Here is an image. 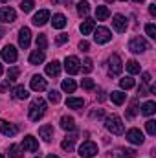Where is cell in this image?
Here are the masks:
<instances>
[{
    "label": "cell",
    "mask_w": 156,
    "mask_h": 158,
    "mask_svg": "<svg viewBox=\"0 0 156 158\" xmlns=\"http://www.w3.org/2000/svg\"><path fill=\"white\" fill-rule=\"evenodd\" d=\"M84 66H83V70L88 74V72H92L94 70V64H92V59H84V63H83Z\"/></svg>",
    "instance_id": "obj_43"
},
{
    "label": "cell",
    "mask_w": 156,
    "mask_h": 158,
    "mask_svg": "<svg viewBox=\"0 0 156 158\" xmlns=\"http://www.w3.org/2000/svg\"><path fill=\"white\" fill-rule=\"evenodd\" d=\"M9 158H22V147L20 145H11L9 147Z\"/></svg>",
    "instance_id": "obj_33"
},
{
    "label": "cell",
    "mask_w": 156,
    "mask_h": 158,
    "mask_svg": "<svg viewBox=\"0 0 156 158\" xmlns=\"http://www.w3.org/2000/svg\"><path fill=\"white\" fill-rule=\"evenodd\" d=\"M39 134L44 142H50L53 138V125H42L39 129Z\"/></svg>",
    "instance_id": "obj_17"
},
{
    "label": "cell",
    "mask_w": 156,
    "mask_h": 158,
    "mask_svg": "<svg viewBox=\"0 0 156 158\" xmlns=\"http://www.w3.org/2000/svg\"><path fill=\"white\" fill-rule=\"evenodd\" d=\"M143 83H151V74L149 72H143Z\"/></svg>",
    "instance_id": "obj_46"
},
{
    "label": "cell",
    "mask_w": 156,
    "mask_h": 158,
    "mask_svg": "<svg viewBox=\"0 0 156 158\" xmlns=\"http://www.w3.org/2000/svg\"><path fill=\"white\" fill-rule=\"evenodd\" d=\"M134 2H145V0H134Z\"/></svg>",
    "instance_id": "obj_53"
},
{
    "label": "cell",
    "mask_w": 156,
    "mask_h": 158,
    "mask_svg": "<svg viewBox=\"0 0 156 158\" xmlns=\"http://www.w3.org/2000/svg\"><path fill=\"white\" fill-rule=\"evenodd\" d=\"M127 70L130 74H140L142 72V66H140L138 61H127Z\"/></svg>",
    "instance_id": "obj_32"
},
{
    "label": "cell",
    "mask_w": 156,
    "mask_h": 158,
    "mask_svg": "<svg viewBox=\"0 0 156 158\" xmlns=\"http://www.w3.org/2000/svg\"><path fill=\"white\" fill-rule=\"evenodd\" d=\"M119 86H121L123 90H129V88H132V86H134V79H132V77L119 79Z\"/></svg>",
    "instance_id": "obj_35"
},
{
    "label": "cell",
    "mask_w": 156,
    "mask_h": 158,
    "mask_svg": "<svg viewBox=\"0 0 156 158\" xmlns=\"http://www.w3.org/2000/svg\"><path fill=\"white\" fill-rule=\"evenodd\" d=\"M109 70H110V76H119V74H121L123 63H121V59H119L117 53L110 55V59H109Z\"/></svg>",
    "instance_id": "obj_5"
},
{
    "label": "cell",
    "mask_w": 156,
    "mask_h": 158,
    "mask_svg": "<svg viewBox=\"0 0 156 158\" xmlns=\"http://www.w3.org/2000/svg\"><path fill=\"white\" fill-rule=\"evenodd\" d=\"M35 158H40V156H35Z\"/></svg>",
    "instance_id": "obj_56"
},
{
    "label": "cell",
    "mask_w": 156,
    "mask_h": 158,
    "mask_svg": "<svg viewBox=\"0 0 156 158\" xmlns=\"http://www.w3.org/2000/svg\"><path fill=\"white\" fill-rule=\"evenodd\" d=\"M110 99H112L116 105H123V103H125V99H127V96H125L121 90H112V94H110Z\"/></svg>",
    "instance_id": "obj_26"
},
{
    "label": "cell",
    "mask_w": 156,
    "mask_h": 158,
    "mask_svg": "<svg viewBox=\"0 0 156 158\" xmlns=\"http://www.w3.org/2000/svg\"><path fill=\"white\" fill-rule=\"evenodd\" d=\"M112 26H114V30H116L117 33H123V31H127L129 22H127V19H125L123 15H114V19H112Z\"/></svg>",
    "instance_id": "obj_11"
},
{
    "label": "cell",
    "mask_w": 156,
    "mask_h": 158,
    "mask_svg": "<svg viewBox=\"0 0 156 158\" xmlns=\"http://www.w3.org/2000/svg\"><path fill=\"white\" fill-rule=\"evenodd\" d=\"M84 105V99L83 98H68L66 99V107L68 109H81Z\"/></svg>",
    "instance_id": "obj_24"
},
{
    "label": "cell",
    "mask_w": 156,
    "mask_h": 158,
    "mask_svg": "<svg viewBox=\"0 0 156 158\" xmlns=\"http://www.w3.org/2000/svg\"><path fill=\"white\" fill-rule=\"evenodd\" d=\"M88 48H90V44H88L86 40H81V42H79V50H83V52H88Z\"/></svg>",
    "instance_id": "obj_45"
},
{
    "label": "cell",
    "mask_w": 156,
    "mask_h": 158,
    "mask_svg": "<svg viewBox=\"0 0 156 158\" xmlns=\"http://www.w3.org/2000/svg\"><path fill=\"white\" fill-rule=\"evenodd\" d=\"M42 61H44V52H40V50L31 52V55H30V64H40Z\"/></svg>",
    "instance_id": "obj_25"
},
{
    "label": "cell",
    "mask_w": 156,
    "mask_h": 158,
    "mask_svg": "<svg viewBox=\"0 0 156 158\" xmlns=\"http://www.w3.org/2000/svg\"><path fill=\"white\" fill-rule=\"evenodd\" d=\"M97 155V145L94 142H83L79 147V156L81 158H92Z\"/></svg>",
    "instance_id": "obj_4"
},
{
    "label": "cell",
    "mask_w": 156,
    "mask_h": 158,
    "mask_svg": "<svg viewBox=\"0 0 156 158\" xmlns=\"http://www.w3.org/2000/svg\"><path fill=\"white\" fill-rule=\"evenodd\" d=\"M61 88L64 90V92H68V94H72L76 88H77V85H76V81L74 79H64L63 83H61Z\"/></svg>",
    "instance_id": "obj_27"
},
{
    "label": "cell",
    "mask_w": 156,
    "mask_h": 158,
    "mask_svg": "<svg viewBox=\"0 0 156 158\" xmlns=\"http://www.w3.org/2000/svg\"><path fill=\"white\" fill-rule=\"evenodd\" d=\"M66 40H68V35H66V33H59V35H57V40H55V42H57V44H64Z\"/></svg>",
    "instance_id": "obj_44"
},
{
    "label": "cell",
    "mask_w": 156,
    "mask_h": 158,
    "mask_svg": "<svg viewBox=\"0 0 156 158\" xmlns=\"http://www.w3.org/2000/svg\"><path fill=\"white\" fill-rule=\"evenodd\" d=\"M46 158H59V156H55V155H48Z\"/></svg>",
    "instance_id": "obj_50"
},
{
    "label": "cell",
    "mask_w": 156,
    "mask_h": 158,
    "mask_svg": "<svg viewBox=\"0 0 156 158\" xmlns=\"http://www.w3.org/2000/svg\"><path fill=\"white\" fill-rule=\"evenodd\" d=\"M110 17V9L107 6H97L96 7V19L97 20H107Z\"/></svg>",
    "instance_id": "obj_21"
},
{
    "label": "cell",
    "mask_w": 156,
    "mask_h": 158,
    "mask_svg": "<svg viewBox=\"0 0 156 158\" xmlns=\"http://www.w3.org/2000/svg\"><path fill=\"white\" fill-rule=\"evenodd\" d=\"M17 57H18V53H17L15 46L7 44V46H4V48H2V59H4L6 63H15V61H17Z\"/></svg>",
    "instance_id": "obj_8"
},
{
    "label": "cell",
    "mask_w": 156,
    "mask_h": 158,
    "mask_svg": "<svg viewBox=\"0 0 156 158\" xmlns=\"http://www.w3.org/2000/svg\"><path fill=\"white\" fill-rule=\"evenodd\" d=\"M17 131H18V129H17L13 123H9V121H6V119H0V132H2L4 136H15Z\"/></svg>",
    "instance_id": "obj_12"
},
{
    "label": "cell",
    "mask_w": 156,
    "mask_h": 158,
    "mask_svg": "<svg viewBox=\"0 0 156 158\" xmlns=\"http://www.w3.org/2000/svg\"><path fill=\"white\" fill-rule=\"evenodd\" d=\"M61 72V63L59 61H51L50 64H46V74L51 76V77H57Z\"/></svg>",
    "instance_id": "obj_18"
},
{
    "label": "cell",
    "mask_w": 156,
    "mask_h": 158,
    "mask_svg": "<svg viewBox=\"0 0 156 158\" xmlns=\"http://www.w3.org/2000/svg\"><path fill=\"white\" fill-rule=\"evenodd\" d=\"M22 147L26 149V151H30V153H35V151H39V142L33 138V136H26L24 140H22Z\"/></svg>",
    "instance_id": "obj_14"
},
{
    "label": "cell",
    "mask_w": 156,
    "mask_h": 158,
    "mask_svg": "<svg viewBox=\"0 0 156 158\" xmlns=\"http://www.w3.org/2000/svg\"><path fill=\"white\" fill-rule=\"evenodd\" d=\"M105 2H109V4H110V2H116V0H105Z\"/></svg>",
    "instance_id": "obj_52"
},
{
    "label": "cell",
    "mask_w": 156,
    "mask_h": 158,
    "mask_svg": "<svg viewBox=\"0 0 156 158\" xmlns=\"http://www.w3.org/2000/svg\"><path fill=\"white\" fill-rule=\"evenodd\" d=\"M145 33H147L151 39H156V26L154 24H145Z\"/></svg>",
    "instance_id": "obj_40"
},
{
    "label": "cell",
    "mask_w": 156,
    "mask_h": 158,
    "mask_svg": "<svg viewBox=\"0 0 156 158\" xmlns=\"http://www.w3.org/2000/svg\"><path fill=\"white\" fill-rule=\"evenodd\" d=\"M33 7H35V2H33V0H22V2H20V9H22L24 13H30Z\"/></svg>",
    "instance_id": "obj_36"
},
{
    "label": "cell",
    "mask_w": 156,
    "mask_h": 158,
    "mask_svg": "<svg viewBox=\"0 0 156 158\" xmlns=\"http://www.w3.org/2000/svg\"><path fill=\"white\" fill-rule=\"evenodd\" d=\"M127 140L130 143H134V145H142L145 138H143V134H142L140 129H130V131H127Z\"/></svg>",
    "instance_id": "obj_9"
},
{
    "label": "cell",
    "mask_w": 156,
    "mask_h": 158,
    "mask_svg": "<svg viewBox=\"0 0 156 158\" xmlns=\"http://www.w3.org/2000/svg\"><path fill=\"white\" fill-rule=\"evenodd\" d=\"M30 85H31V90H35V92L46 90V79L42 77V76H33Z\"/></svg>",
    "instance_id": "obj_16"
},
{
    "label": "cell",
    "mask_w": 156,
    "mask_h": 158,
    "mask_svg": "<svg viewBox=\"0 0 156 158\" xmlns=\"http://www.w3.org/2000/svg\"><path fill=\"white\" fill-rule=\"evenodd\" d=\"M145 127H147V132H149L151 136H154L156 134V121L154 119H149V121L145 123Z\"/></svg>",
    "instance_id": "obj_41"
},
{
    "label": "cell",
    "mask_w": 156,
    "mask_h": 158,
    "mask_svg": "<svg viewBox=\"0 0 156 158\" xmlns=\"http://www.w3.org/2000/svg\"><path fill=\"white\" fill-rule=\"evenodd\" d=\"M64 68H66V72L68 74H77L79 70H81V61H79L76 55H70V57H66L64 59Z\"/></svg>",
    "instance_id": "obj_6"
},
{
    "label": "cell",
    "mask_w": 156,
    "mask_h": 158,
    "mask_svg": "<svg viewBox=\"0 0 156 158\" xmlns=\"http://www.w3.org/2000/svg\"><path fill=\"white\" fill-rule=\"evenodd\" d=\"M0 158H4V156H2V155H0Z\"/></svg>",
    "instance_id": "obj_55"
},
{
    "label": "cell",
    "mask_w": 156,
    "mask_h": 158,
    "mask_svg": "<svg viewBox=\"0 0 156 158\" xmlns=\"http://www.w3.org/2000/svg\"><path fill=\"white\" fill-rule=\"evenodd\" d=\"M88 11H90V7H88V2H79V4H77V13H79V17H86V15H88Z\"/></svg>",
    "instance_id": "obj_34"
},
{
    "label": "cell",
    "mask_w": 156,
    "mask_h": 158,
    "mask_svg": "<svg viewBox=\"0 0 156 158\" xmlns=\"http://www.w3.org/2000/svg\"><path fill=\"white\" fill-rule=\"evenodd\" d=\"M13 96H15L17 99H26L30 94H28V90H26L24 86H15V88H13Z\"/></svg>",
    "instance_id": "obj_30"
},
{
    "label": "cell",
    "mask_w": 156,
    "mask_h": 158,
    "mask_svg": "<svg viewBox=\"0 0 156 158\" xmlns=\"http://www.w3.org/2000/svg\"><path fill=\"white\" fill-rule=\"evenodd\" d=\"M4 35H6V31H4V28H0V39H2Z\"/></svg>",
    "instance_id": "obj_49"
},
{
    "label": "cell",
    "mask_w": 156,
    "mask_h": 158,
    "mask_svg": "<svg viewBox=\"0 0 156 158\" xmlns=\"http://www.w3.org/2000/svg\"><path fill=\"white\" fill-rule=\"evenodd\" d=\"M105 127L112 132V134H116V136H119V134H123V121H121V118L119 116H109V118L105 119Z\"/></svg>",
    "instance_id": "obj_2"
},
{
    "label": "cell",
    "mask_w": 156,
    "mask_h": 158,
    "mask_svg": "<svg viewBox=\"0 0 156 158\" xmlns=\"http://www.w3.org/2000/svg\"><path fill=\"white\" fill-rule=\"evenodd\" d=\"M44 112H46V101H44L42 98L33 99L31 105H30V119H31V121H39V119L44 116Z\"/></svg>",
    "instance_id": "obj_1"
},
{
    "label": "cell",
    "mask_w": 156,
    "mask_h": 158,
    "mask_svg": "<svg viewBox=\"0 0 156 158\" xmlns=\"http://www.w3.org/2000/svg\"><path fill=\"white\" fill-rule=\"evenodd\" d=\"M46 48H48V40H46V35H39V37H37V50L44 52Z\"/></svg>",
    "instance_id": "obj_37"
},
{
    "label": "cell",
    "mask_w": 156,
    "mask_h": 158,
    "mask_svg": "<svg viewBox=\"0 0 156 158\" xmlns=\"http://www.w3.org/2000/svg\"><path fill=\"white\" fill-rule=\"evenodd\" d=\"M0 20L6 22V24H7V22H9V24L15 22V20H17L15 9H13V7H2V9H0Z\"/></svg>",
    "instance_id": "obj_10"
},
{
    "label": "cell",
    "mask_w": 156,
    "mask_h": 158,
    "mask_svg": "<svg viewBox=\"0 0 156 158\" xmlns=\"http://www.w3.org/2000/svg\"><path fill=\"white\" fill-rule=\"evenodd\" d=\"M156 112V105L154 101H147L143 107H142V114H145V116H153Z\"/></svg>",
    "instance_id": "obj_29"
},
{
    "label": "cell",
    "mask_w": 156,
    "mask_h": 158,
    "mask_svg": "<svg viewBox=\"0 0 156 158\" xmlns=\"http://www.w3.org/2000/svg\"><path fill=\"white\" fill-rule=\"evenodd\" d=\"M18 74H20V70L15 66V68H11L9 72H7V81L11 83V81H17V77H18Z\"/></svg>",
    "instance_id": "obj_39"
},
{
    "label": "cell",
    "mask_w": 156,
    "mask_h": 158,
    "mask_svg": "<svg viewBox=\"0 0 156 158\" xmlns=\"http://www.w3.org/2000/svg\"><path fill=\"white\" fill-rule=\"evenodd\" d=\"M129 50H130L132 53H142V52L149 50V42L143 39V37L136 35V37H132L130 42H129Z\"/></svg>",
    "instance_id": "obj_3"
},
{
    "label": "cell",
    "mask_w": 156,
    "mask_h": 158,
    "mask_svg": "<svg viewBox=\"0 0 156 158\" xmlns=\"http://www.w3.org/2000/svg\"><path fill=\"white\" fill-rule=\"evenodd\" d=\"M61 129H64V131H74L76 129V121L72 116H63L61 118Z\"/></svg>",
    "instance_id": "obj_23"
},
{
    "label": "cell",
    "mask_w": 156,
    "mask_h": 158,
    "mask_svg": "<svg viewBox=\"0 0 156 158\" xmlns=\"http://www.w3.org/2000/svg\"><path fill=\"white\" fill-rule=\"evenodd\" d=\"M2 74H4V68H2V64H0V76H2Z\"/></svg>",
    "instance_id": "obj_51"
},
{
    "label": "cell",
    "mask_w": 156,
    "mask_h": 158,
    "mask_svg": "<svg viewBox=\"0 0 156 158\" xmlns=\"http://www.w3.org/2000/svg\"><path fill=\"white\" fill-rule=\"evenodd\" d=\"M79 30H81V33H83V35H90V33L96 30V22H94L92 19H86V20L81 24V28H79Z\"/></svg>",
    "instance_id": "obj_19"
},
{
    "label": "cell",
    "mask_w": 156,
    "mask_h": 158,
    "mask_svg": "<svg viewBox=\"0 0 156 158\" xmlns=\"http://www.w3.org/2000/svg\"><path fill=\"white\" fill-rule=\"evenodd\" d=\"M103 116V110H94L92 112V118H101Z\"/></svg>",
    "instance_id": "obj_47"
},
{
    "label": "cell",
    "mask_w": 156,
    "mask_h": 158,
    "mask_svg": "<svg viewBox=\"0 0 156 158\" xmlns=\"http://www.w3.org/2000/svg\"><path fill=\"white\" fill-rule=\"evenodd\" d=\"M30 40H31V31H30V28H22L20 31H18V44H20V48H28L30 46Z\"/></svg>",
    "instance_id": "obj_13"
},
{
    "label": "cell",
    "mask_w": 156,
    "mask_h": 158,
    "mask_svg": "<svg viewBox=\"0 0 156 158\" xmlns=\"http://www.w3.org/2000/svg\"><path fill=\"white\" fill-rule=\"evenodd\" d=\"M51 24H53V28H57V30H63V28L66 26V17H64L63 13H57V15H53V19H51Z\"/></svg>",
    "instance_id": "obj_22"
},
{
    "label": "cell",
    "mask_w": 156,
    "mask_h": 158,
    "mask_svg": "<svg viewBox=\"0 0 156 158\" xmlns=\"http://www.w3.org/2000/svg\"><path fill=\"white\" fill-rule=\"evenodd\" d=\"M48 20H50V11L48 9H40L39 13H35V17H33V24L35 26H44Z\"/></svg>",
    "instance_id": "obj_15"
},
{
    "label": "cell",
    "mask_w": 156,
    "mask_h": 158,
    "mask_svg": "<svg viewBox=\"0 0 156 158\" xmlns=\"http://www.w3.org/2000/svg\"><path fill=\"white\" fill-rule=\"evenodd\" d=\"M81 86H83L84 90H92V88L96 86V83H94L92 79H83V81H81Z\"/></svg>",
    "instance_id": "obj_42"
},
{
    "label": "cell",
    "mask_w": 156,
    "mask_h": 158,
    "mask_svg": "<svg viewBox=\"0 0 156 158\" xmlns=\"http://www.w3.org/2000/svg\"><path fill=\"white\" fill-rule=\"evenodd\" d=\"M138 110H140V107H138V99H132L130 101V107H129V110H127V118H134L136 114H138Z\"/></svg>",
    "instance_id": "obj_31"
},
{
    "label": "cell",
    "mask_w": 156,
    "mask_h": 158,
    "mask_svg": "<svg viewBox=\"0 0 156 158\" xmlns=\"http://www.w3.org/2000/svg\"><path fill=\"white\" fill-rule=\"evenodd\" d=\"M116 158H134L136 151L134 149H117V153H114Z\"/></svg>",
    "instance_id": "obj_28"
},
{
    "label": "cell",
    "mask_w": 156,
    "mask_h": 158,
    "mask_svg": "<svg viewBox=\"0 0 156 158\" xmlns=\"http://www.w3.org/2000/svg\"><path fill=\"white\" fill-rule=\"evenodd\" d=\"M94 39H96L97 44H105V42H109V40L112 39V35H110V31L107 28L99 26L97 30H94Z\"/></svg>",
    "instance_id": "obj_7"
},
{
    "label": "cell",
    "mask_w": 156,
    "mask_h": 158,
    "mask_svg": "<svg viewBox=\"0 0 156 158\" xmlns=\"http://www.w3.org/2000/svg\"><path fill=\"white\" fill-rule=\"evenodd\" d=\"M149 13H151L153 17L156 15V4H151V6H149Z\"/></svg>",
    "instance_id": "obj_48"
},
{
    "label": "cell",
    "mask_w": 156,
    "mask_h": 158,
    "mask_svg": "<svg viewBox=\"0 0 156 158\" xmlns=\"http://www.w3.org/2000/svg\"><path fill=\"white\" fill-rule=\"evenodd\" d=\"M76 140H77V134H76V132H74V134H68V136L63 140L61 147H63L64 151H72V149H74V143H76Z\"/></svg>",
    "instance_id": "obj_20"
},
{
    "label": "cell",
    "mask_w": 156,
    "mask_h": 158,
    "mask_svg": "<svg viewBox=\"0 0 156 158\" xmlns=\"http://www.w3.org/2000/svg\"><path fill=\"white\" fill-rule=\"evenodd\" d=\"M48 99H50L51 103H59V101H61V94H59L57 90H50V92H48Z\"/></svg>",
    "instance_id": "obj_38"
},
{
    "label": "cell",
    "mask_w": 156,
    "mask_h": 158,
    "mask_svg": "<svg viewBox=\"0 0 156 158\" xmlns=\"http://www.w3.org/2000/svg\"><path fill=\"white\" fill-rule=\"evenodd\" d=\"M0 2H7V0H0Z\"/></svg>",
    "instance_id": "obj_54"
}]
</instances>
